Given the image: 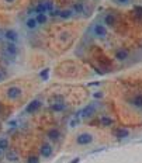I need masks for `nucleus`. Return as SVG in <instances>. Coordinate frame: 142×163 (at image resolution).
Returning <instances> with one entry per match:
<instances>
[{"label": "nucleus", "mask_w": 142, "mask_h": 163, "mask_svg": "<svg viewBox=\"0 0 142 163\" xmlns=\"http://www.w3.org/2000/svg\"><path fill=\"white\" fill-rule=\"evenodd\" d=\"M21 89L20 87H17V86H11V87H9L7 89V92H6V96H7V98H10V100H16V98H18L20 96H21Z\"/></svg>", "instance_id": "nucleus-1"}, {"label": "nucleus", "mask_w": 142, "mask_h": 163, "mask_svg": "<svg viewBox=\"0 0 142 163\" xmlns=\"http://www.w3.org/2000/svg\"><path fill=\"white\" fill-rule=\"evenodd\" d=\"M76 142H77V145H87V144H91V142H93V135H91V134H87V132H83V134H80V135L76 138Z\"/></svg>", "instance_id": "nucleus-2"}, {"label": "nucleus", "mask_w": 142, "mask_h": 163, "mask_svg": "<svg viewBox=\"0 0 142 163\" xmlns=\"http://www.w3.org/2000/svg\"><path fill=\"white\" fill-rule=\"evenodd\" d=\"M4 53L9 55V56H11V58H16L18 53V48L16 47V44L9 42V44L6 45V48H4Z\"/></svg>", "instance_id": "nucleus-3"}, {"label": "nucleus", "mask_w": 142, "mask_h": 163, "mask_svg": "<svg viewBox=\"0 0 142 163\" xmlns=\"http://www.w3.org/2000/svg\"><path fill=\"white\" fill-rule=\"evenodd\" d=\"M94 34L99 38H106L107 37V28L103 24H96L94 25Z\"/></svg>", "instance_id": "nucleus-4"}, {"label": "nucleus", "mask_w": 142, "mask_h": 163, "mask_svg": "<svg viewBox=\"0 0 142 163\" xmlns=\"http://www.w3.org/2000/svg\"><path fill=\"white\" fill-rule=\"evenodd\" d=\"M41 104H42V103H41L39 100H33V101H31V103L27 106L25 111H27V113H30V114H33V113H35L37 110L41 107Z\"/></svg>", "instance_id": "nucleus-5"}, {"label": "nucleus", "mask_w": 142, "mask_h": 163, "mask_svg": "<svg viewBox=\"0 0 142 163\" xmlns=\"http://www.w3.org/2000/svg\"><path fill=\"white\" fill-rule=\"evenodd\" d=\"M39 152H41L42 158H49V156L52 155V146H51L49 144H42Z\"/></svg>", "instance_id": "nucleus-6"}, {"label": "nucleus", "mask_w": 142, "mask_h": 163, "mask_svg": "<svg viewBox=\"0 0 142 163\" xmlns=\"http://www.w3.org/2000/svg\"><path fill=\"white\" fill-rule=\"evenodd\" d=\"M94 111H96V104H89V106L82 111V117H83V118L91 117V115L94 114Z\"/></svg>", "instance_id": "nucleus-7"}, {"label": "nucleus", "mask_w": 142, "mask_h": 163, "mask_svg": "<svg viewBox=\"0 0 142 163\" xmlns=\"http://www.w3.org/2000/svg\"><path fill=\"white\" fill-rule=\"evenodd\" d=\"M6 38H7V41L9 42H17L18 41V35L16 31H13V30H9V31H6Z\"/></svg>", "instance_id": "nucleus-8"}, {"label": "nucleus", "mask_w": 142, "mask_h": 163, "mask_svg": "<svg viewBox=\"0 0 142 163\" xmlns=\"http://www.w3.org/2000/svg\"><path fill=\"white\" fill-rule=\"evenodd\" d=\"M128 58V51L127 49H118L115 52V59L117 61H125Z\"/></svg>", "instance_id": "nucleus-9"}, {"label": "nucleus", "mask_w": 142, "mask_h": 163, "mask_svg": "<svg viewBox=\"0 0 142 163\" xmlns=\"http://www.w3.org/2000/svg\"><path fill=\"white\" fill-rule=\"evenodd\" d=\"M51 108H52L53 111L59 113V111H63V110L66 108V104H65L63 101H58V103H53L52 106H51Z\"/></svg>", "instance_id": "nucleus-10"}, {"label": "nucleus", "mask_w": 142, "mask_h": 163, "mask_svg": "<svg viewBox=\"0 0 142 163\" xmlns=\"http://www.w3.org/2000/svg\"><path fill=\"white\" fill-rule=\"evenodd\" d=\"M59 136H61V132H59L58 130L48 131V138H49L51 141H58V139H59Z\"/></svg>", "instance_id": "nucleus-11"}, {"label": "nucleus", "mask_w": 142, "mask_h": 163, "mask_svg": "<svg viewBox=\"0 0 142 163\" xmlns=\"http://www.w3.org/2000/svg\"><path fill=\"white\" fill-rule=\"evenodd\" d=\"M128 135H129L128 130H124V128H120V130L115 131V136H117V138H120V139H123V138H127Z\"/></svg>", "instance_id": "nucleus-12"}, {"label": "nucleus", "mask_w": 142, "mask_h": 163, "mask_svg": "<svg viewBox=\"0 0 142 163\" xmlns=\"http://www.w3.org/2000/svg\"><path fill=\"white\" fill-rule=\"evenodd\" d=\"M132 104H134L135 107L141 108L142 107V94H137V96H134V98H132Z\"/></svg>", "instance_id": "nucleus-13"}, {"label": "nucleus", "mask_w": 142, "mask_h": 163, "mask_svg": "<svg viewBox=\"0 0 142 163\" xmlns=\"http://www.w3.org/2000/svg\"><path fill=\"white\" fill-rule=\"evenodd\" d=\"M104 23H106V25H114L115 24V17L113 16V14H107L106 17H104Z\"/></svg>", "instance_id": "nucleus-14"}, {"label": "nucleus", "mask_w": 142, "mask_h": 163, "mask_svg": "<svg viewBox=\"0 0 142 163\" xmlns=\"http://www.w3.org/2000/svg\"><path fill=\"white\" fill-rule=\"evenodd\" d=\"M25 25H27V28H30V30H34L37 25H38V23H37L35 18H28V20H27V23H25Z\"/></svg>", "instance_id": "nucleus-15"}, {"label": "nucleus", "mask_w": 142, "mask_h": 163, "mask_svg": "<svg viewBox=\"0 0 142 163\" xmlns=\"http://www.w3.org/2000/svg\"><path fill=\"white\" fill-rule=\"evenodd\" d=\"M35 10H37V13H38V14H41V13H44V14H45V11L48 10V6H47V3H39V4L37 6Z\"/></svg>", "instance_id": "nucleus-16"}, {"label": "nucleus", "mask_w": 142, "mask_h": 163, "mask_svg": "<svg viewBox=\"0 0 142 163\" xmlns=\"http://www.w3.org/2000/svg\"><path fill=\"white\" fill-rule=\"evenodd\" d=\"M100 121H101V124H103L104 127H110V125L113 124V120H111V118H108V117H101V120H100Z\"/></svg>", "instance_id": "nucleus-17"}, {"label": "nucleus", "mask_w": 142, "mask_h": 163, "mask_svg": "<svg viewBox=\"0 0 142 163\" xmlns=\"http://www.w3.org/2000/svg\"><path fill=\"white\" fill-rule=\"evenodd\" d=\"M35 20H37V23H38V24H44V23L47 21V16H45L44 13H41V14H38V16H37Z\"/></svg>", "instance_id": "nucleus-18"}, {"label": "nucleus", "mask_w": 142, "mask_h": 163, "mask_svg": "<svg viewBox=\"0 0 142 163\" xmlns=\"http://www.w3.org/2000/svg\"><path fill=\"white\" fill-rule=\"evenodd\" d=\"M7 160L16 162V160H17V153H16V152H9V153H7Z\"/></svg>", "instance_id": "nucleus-19"}, {"label": "nucleus", "mask_w": 142, "mask_h": 163, "mask_svg": "<svg viewBox=\"0 0 142 163\" xmlns=\"http://www.w3.org/2000/svg\"><path fill=\"white\" fill-rule=\"evenodd\" d=\"M7 148H9V142H7V139H6V138H1V139H0V149L4 150V149H7Z\"/></svg>", "instance_id": "nucleus-20"}, {"label": "nucleus", "mask_w": 142, "mask_h": 163, "mask_svg": "<svg viewBox=\"0 0 142 163\" xmlns=\"http://www.w3.org/2000/svg\"><path fill=\"white\" fill-rule=\"evenodd\" d=\"M59 16L62 17V18H69V17L72 16V11H69V10H65V11H61V13H59Z\"/></svg>", "instance_id": "nucleus-21"}, {"label": "nucleus", "mask_w": 142, "mask_h": 163, "mask_svg": "<svg viewBox=\"0 0 142 163\" xmlns=\"http://www.w3.org/2000/svg\"><path fill=\"white\" fill-rule=\"evenodd\" d=\"M48 73H49V69H44V72H41V77L44 80H47L48 79Z\"/></svg>", "instance_id": "nucleus-22"}, {"label": "nucleus", "mask_w": 142, "mask_h": 163, "mask_svg": "<svg viewBox=\"0 0 142 163\" xmlns=\"http://www.w3.org/2000/svg\"><path fill=\"white\" fill-rule=\"evenodd\" d=\"M27 163H39V160H38V158H35V156H31V158H28V162Z\"/></svg>", "instance_id": "nucleus-23"}, {"label": "nucleus", "mask_w": 142, "mask_h": 163, "mask_svg": "<svg viewBox=\"0 0 142 163\" xmlns=\"http://www.w3.org/2000/svg\"><path fill=\"white\" fill-rule=\"evenodd\" d=\"M75 10H76V11H79V13H80V11H82V10H83V6H82V4H80V3H76V4H75Z\"/></svg>", "instance_id": "nucleus-24"}, {"label": "nucleus", "mask_w": 142, "mask_h": 163, "mask_svg": "<svg viewBox=\"0 0 142 163\" xmlns=\"http://www.w3.org/2000/svg\"><path fill=\"white\" fill-rule=\"evenodd\" d=\"M135 11H137L139 16H142V7H135Z\"/></svg>", "instance_id": "nucleus-25"}, {"label": "nucleus", "mask_w": 142, "mask_h": 163, "mask_svg": "<svg viewBox=\"0 0 142 163\" xmlns=\"http://www.w3.org/2000/svg\"><path fill=\"white\" fill-rule=\"evenodd\" d=\"M117 3H123V4H125V3H128L129 0H115Z\"/></svg>", "instance_id": "nucleus-26"}, {"label": "nucleus", "mask_w": 142, "mask_h": 163, "mask_svg": "<svg viewBox=\"0 0 142 163\" xmlns=\"http://www.w3.org/2000/svg\"><path fill=\"white\" fill-rule=\"evenodd\" d=\"M72 163H79V159H77V158H76V159H73V162Z\"/></svg>", "instance_id": "nucleus-27"}, {"label": "nucleus", "mask_w": 142, "mask_h": 163, "mask_svg": "<svg viewBox=\"0 0 142 163\" xmlns=\"http://www.w3.org/2000/svg\"><path fill=\"white\" fill-rule=\"evenodd\" d=\"M4 1H7V3H13L14 0H4Z\"/></svg>", "instance_id": "nucleus-28"}, {"label": "nucleus", "mask_w": 142, "mask_h": 163, "mask_svg": "<svg viewBox=\"0 0 142 163\" xmlns=\"http://www.w3.org/2000/svg\"><path fill=\"white\" fill-rule=\"evenodd\" d=\"M1 152H3V150H1V149H0V155H1Z\"/></svg>", "instance_id": "nucleus-29"}, {"label": "nucleus", "mask_w": 142, "mask_h": 163, "mask_svg": "<svg viewBox=\"0 0 142 163\" xmlns=\"http://www.w3.org/2000/svg\"><path fill=\"white\" fill-rule=\"evenodd\" d=\"M0 111H1V106H0Z\"/></svg>", "instance_id": "nucleus-30"}, {"label": "nucleus", "mask_w": 142, "mask_h": 163, "mask_svg": "<svg viewBox=\"0 0 142 163\" xmlns=\"http://www.w3.org/2000/svg\"><path fill=\"white\" fill-rule=\"evenodd\" d=\"M0 77H1V75H0Z\"/></svg>", "instance_id": "nucleus-31"}]
</instances>
